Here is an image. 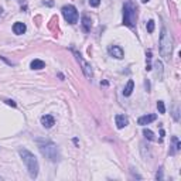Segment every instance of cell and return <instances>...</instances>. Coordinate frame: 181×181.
Instances as JSON below:
<instances>
[{"instance_id":"6da1fadb","label":"cell","mask_w":181,"mask_h":181,"mask_svg":"<svg viewBox=\"0 0 181 181\" xmlns=\"http://www.w3.org/2000/svg\"><path fill=\"white\" fill-rule=\"evenodd\" d=\"M18 154H20V157H21L23 161H24V164H26L30 177L31 178H35V177L38 176V170H40L37 157H35L31 151L27 150V149H20V150H18Z\"/></svg>"},{"instance_id":"7a4b0ae2","label":"cell","mask_w":181,"mask_h":181,"mask_svg":"<svg viewBox=\"0 0 181 181\" xmlns=\"http://www.w3.org/2000/svg\"><path fill=\"white\" fill-rule=\"evenodd\" d=\"M37 143H38V149L41 151V154L45 159H48L50 161H54V163L61 159L60 150H58V146H57L55 143H52L51 140H44V143L37 140Z\"/></svg>"},{"instance_id":"3957f363","label":"cell","mask_w":181,"mask_h":181,"mask_svg":"<svg viewBox=\"0 0 181 181\" xmlns=\"http://www.w3.org/2000/svg\"><path fill=\"white\" fill-rule=\"evenodd\" d=\"M160 52L164 57L166 61H170L173 52V37L171 34H168V31L166 30V27L161 28V35H160Z\"/></svg>"},{"instance_id":"277c9868","label":"cell","mask_w":181,"mask_h":181,"mask_svg":"<svg viewBox=\"0 0 181 181\" xmlns=\"http://www.w3.org/2000/svg\"><path fill=\"white\" fill-rule=\"evenodd\" d=\"M136 20H137V7L133 2H126L123 6V24L127 27H134Z\"/></svg>"},{"instance_id":"5b68a950","label":"cell","mask_w":181,"mask_h":181,"mask_svg":"<svg viewBox=\"0 0 181 181\" xmlns=\"http://www.w3.org/2000/svg\"><path fill=\"white\" fill-rule=\"evenodd\" d=\"M61 12H62V16H64V18L67 20V23H69V24H75V23H78L79 14H78L77 9H75L74 6H71V5L64 6Z\"/></svg>"},{"instance_id":"8992f818","label":"cell","mask_w":181,"mask_h":181,"mask_svg":"<svg viewBox=\"0 0 181 181\" xmlns=\"http://www.w3.org/2000/svg\"><path fill=\"white\" fill-rule=\"evenodd\" d=\"M74 54H75V57H77V60H78V62L81 64V67H82V72H84V75H85L88 79H90V78L94 77V71H92V67H90V64H88L84 58H82V55L79 54V52H77V51H74Z\"/></svg>"},{"instance_id":"52a82bcc","label":"cell","mask_w":181,"mask_h":181,"mask_svg":"<svg viewBox=\"0 0 181 181\" xmlns=\"http://www.w3.org/2000/svg\"><path fill=\"white\" fill-rule=\"evenodd\" d=\"M108 51H109V54H110V55L115 57V58H117V60H122V58H123V55H125V54H123V50H122L119 45H110Z\"/></svg>"},{"instance_id":"ba28073f","label":"cell","mask_w":181,"mask_h":181,"mask_svg":"<svg viewBox=\"0 0 181 181\" xmlns=\"http://www.w3.org/2000/svg\"><path fill=\"white\" fill-rule=\"evenodd\" d=\"M41 125L47 129H51L52 126L55 125V119L51 115H44V116H41Z\"/></svg>"},{"instance_id":"9c48e42d","label":"cell","mask_w":181,"mask_h":181,"mask_svg":"<svg viewBox=\"0 0 181 181\" xmlns=\"http://www.w3.org/2000/svg\"><path fill=\"white\" fill-rule=\"evenodd\" d=\"M156 119H157L156 115H144V116L139 117L137 123L139 125H142V126H146V125H149V123H151V122H154Z\"/></svg>"},{"instance_id":"30bf717a","label":"cell","mask_w":181,"mask_h":181,"mask_svg":"<svg viewBox=\"0 0 181 181\" xmlns=\"http://www.w3.org/2000/svg\"><path fill=\"white\" fill-rule=\"evenodd\" d=\"M90 27H92V20H90V17L88 14H84L82 16V30L85 33H89Z\"/></svg>"},{"instance_id":"8fae6325","label":"cell","mask_w":181,"mask_h":181,"mask_svg":"<svg viewBox=\"0 0 181 181\" xmlns=\"http://www.w3.org/2000/svg\"><path fill=\"white\" fill-rule=\"evenodd\" d=\"M27 30V27L24 23L21 21H17V23H14V26H13V31H14V34H17V35H21L24 34Z\"/></svg>"},{"instance_id":"7c38bea8","label":"cell","mask_w":181,"mask_h":181,"mask_svg":"<svg viewBox=\"0 0 181 181\" xmlns=\"http://www.w3.org/2000/svg\"><path fill=\"white\" fill-rule=\"evenodd\" d=\"M115 120H116L117 129H123V127H126L127 123H129V122H127V117H126L125 115H116Z\"/></svg>"},{"instance_id":"4fadbf2b","label":"cell","mask_w":181,"mask_h":181,"mask_svg":"<svg viewBox=\"0 0 181 181\" xmlns=\"http://www.w3.org/2000/svg\"><path fill=\"white\" fill-rule=\"evenodd\" d=\"M133 88H134V82L132 81V79H129L127 84H126V86H125V89H123V95L130 96L132 95V92H133Z\"/></svg>"},{"instance_id":"5bb4252c","label":"cell","mask_w":181,"mask_h":181,"mask_svg":"<svg viewBox=\"0 0 181 181\" xmlns=\"http://www.w3.org/2000/svg\"><path fill=\"white\" fill-rule=\"evenodd\" d=\"M30 67H31V69H43L45 67V62L43 60H34V61H31Z\"/></svg>"},{"instance_id":"9a60e30c","label":"cell","mask_w":181,"mask_h":181,"mask_svg":"<svg viewBox=\"0 0 181 181\" xmlns=\"http://www.w3.org/2000/svg\"><path fill=\"white\" fill-rule=\"evenodd\" d=\"M173 143H174V149H173L170 153H171V154H174L176 151H178L181 149V143H180V140H178V137H176V136L173 137Z\"/></svg>"},{"instance_id":"2e32d148","label":"cell","mask_w":181,"mask_h":181,"mask_svg":"<svg viewBox=\"0 0 181 181\" xmlns=\"http://www.w3.org/2000/svg\"><path fill=\"white\" fill-rule=\"evenodd\" d=\"M143 134H144V137L149 139V140H156L154 133H153L150 129H143Z\"/></svg>"},{"instance_id":"e0dca14e","label":"cell","mask_w":181,"mask_h":181,"mask_svg":"<svg viewBox=\"0 0 181 181\" xmlns=\"http://www.w3.org/2000/svg\"><path fill=\"white\" fill-rule=\"evenodd\" d=\"M156 68H157V75H159V79H161V78H163V64H161L160 61H157V62H156Z\"/></svg>"},{"instance_id":"ac0fdd59","label":"cell","mask_w":181,"mask_h":181,"mask_svg":"<svg viewBox=\"0 0 181 181\" xmlns=\"http://www.w3.org/2000/svg\"><path fill=\"white\" fill-rule=\"evenodd\" d=\"M150 61H151V51H149V52H147V58H146V69H147V71H150V69H151Z\"/></svg>"},{"instance_id":"d6986e66","label":"cell","mask_w":181,"mask_h":181,"mask_svg":"<svg viewBox=\"0 0 181 181\" xmlns=\"http://www.w3.org/2000/svg\"><path fill=\"white\" fill-rule=\"evenodd\" d=\"M157 109H159V112L163 115V113H166V106H164V102L163 100H159L157 102Z\"/></svg>"},{"instance_id":"ffe728a7","label":"cell","mask_w":181,"mask_h":181,"mask_svg":"<svg viewBox=\"0 0 181 181\" xmlns=\"http://www.w3.org/2000/svg\"><path fill=\"white\" fill-rule=\"evenodd\" d=\"M147 31H149V33H153V31H154V21H153V20H149V21H147Z\"/></svg>"},{"instance_id":"44dd1931","label":"cell","mask_w":181,"mask_h":181,"mask_svg":"<svg viewBox=\"0 0 181 181\" xmlns=\"http://www.w3.org/2000/svg\"><path fill=\"white\" fill-rule=\"evenodd\" d=\"M100 5V0H89V6L90 7H98Z\"/></svg>"},{"instance_id":"7402d4cb","label":"cell","mask_w":181,"mask_h":181,"mask_svg":"<svg viewBox=\"0 0 181 181\" xmlns=\"http://www.w3.org/2000/svg\"><path fill=\"white\" fill-rule=\"evenodd\" d=\"M173 116H174V120H176V122L180 120V116H178V108H177V106L174 108V113H173Z\"/></svg>"},{"instance_id":"603a6c76","label":"cell","mask_w":181,"mask_h":181,"mask_svg":"<svg viewBox=\"0 0 181 181\" xmlns=\"http://www.w3.org/2000/svg\"><path fill=\"white\" fill-rule=\"evenodd\" d=\"M157 180H163V170H159V173H157Z\"/></svg>"},{"instance_id":"cb8c5ba5","label":"cell","mask_w":181,"mask_h":181,"mask_svg":"<svg viewBox=\"0 0 181 181\" xmlns=\"http://www.w3.org/2000/svg\"><path fill=\"white\" fill-rule=\"evenodd\" d=\"M6 104H7V105H12V106H13V108H16V102H13V100L7 99V100H6Z\"/></svg>"},{"instance_id":"d4e9b609","label":"cell","mask_w":181,"mask_h":181,"mask_svg":"<svg viewBox=\"0 0 181 181\" xmlns=\"http://www.w3.org/2000/svg\"><path fill=\"white\" fill-rule=\"evenodd\" d=\"M146 89L150 90V82H149V81H146Z\"/></svg>"},{"instance_id":"484cf974","label":"cell","mask_w":181,"mask_h":181,"mask_svg":"<svg viewBox=\"0 0 181 181\" xmlns=\"http://www.w3.org/2000/svg\"><path fill=\"white\" fill-rule=\"evenodd\" d=\"M2 16H3V9L0 7V17H2Z\"/></svg>"},{"instance_id":"4316f807","label":"cell","mask_w":181,"mask_h":181,"mask_svg":"<svg viewBox=\"0 0 181 181\" xmlns=\"http://www.w3.org/2000/svg\"><path fill=\"white\" fill-rule=\"evenodd\" d=\"M0 181H2V177H0Z\"/></svg>"}]
</instances>
